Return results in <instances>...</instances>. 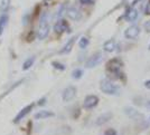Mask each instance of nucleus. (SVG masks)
Listing matches in <instances>:
<instances>
[{"label":"nucleus","mask_w":150,"mask_h":135,"mask_svg":"<svg viewBox=\"0 0 150 135\" xmlns=\"http://www.w3.org/2000/svg\"><path fill=\"white\" fill-rule=\"evenodd\" d=\"M122 66H123V63H122L121 59H119V58H113V59L108 61L106 69H108V72H110L112 75H114L117 78H121L122 79V77H121V76H123V74L121 73Z\"/></svg>","instance_id":"nucleus-1"},{"label":"nucleus","mask_w":150,"mask_h":135,"mask_svg":"<svg viewBox=\"0 0 150 135\" xmlns=\"http://www.w3.org/2000/svg\"><path fill=\"white\" fill-rule=\"evenodd\" d=\"M50 22H48V19H47V13H44L40 18V22L38 26V29L36 31V36L39 40H43L46 37L48 36L50 34Z\"/></svg>","instance_id":"nucleus-2"},{"label":"nucleus","mask_w":150,"mask_h":135,"mask_svg":"<svg viewBox=\"0 0 150 135\" xmlns=\"http://www.w3.org/2000/svg\"><path fill=\"white\" fill-rule=\"evenodd\" d=\"M100 89L106 95H118V93H119V88L109 79L101 80Z\"/></svg>","instance_id":"nucleus-3"},{"label":"nucleus","mask_w":150,"mask_h":135,"mask_svg":"<svg viewBox=\"0 0 150 135\" xmlns=\"http://www.w3.org/2000/svg\"><path fill=\"white\" fill-rule=\"evenodd\" d=\"M76 92H77V89H76L75 86H69V87H66V88L63 91V94H62L63 101H64V102H71V101L75 97Z\"/></svg>","instance_id":"nucleus-4"},{"label":"nucleus","mask_w":150,"mask_h":135,"mask_svg":"<svg viewBox=\"0 0 150 135\" xmlns=\"http://www.w3.org/2000/svg\"><path fill=\"white\" fill-rule=\"evenodd\" d=\"M102 59H103L102 54H101V53H96V54H94V55H92L88 58V61L85 63V67L86 68L95 67V66H98L101 61H102Z\"/></svg>","instance_id":"nucleus-5"},{"label":"nucleus","mask_w":150,"mask_h":135,"mask_svg":"<svg viewBox=\"0 0 150 135\" xmlns=\"http://www.w3.org/2000/svg\"><path fill=\"white\" fill-rule=\"evenodd\" d=\"M99 104V97L95 96V95H88L84 99V103H83V107L85 110H92L94 108L96 105Z\"/></svg>","instance_id":"nucleus-6"},{"label":"nucleus","mask_w":150,"mask_h":135,"mask_svg":"<svg viewBox=\"0 0 150 135\" xmlns=\"http://www.w3.org/2000/svg\"><path fill=\"white\" fill-rule=\"evenodd\" d=\"M139 34H140V28L136 25H131L125 31V36L128 39H136L139 36Z\"/></svg>","instance_id":"nucleus-7"},{"label":"nucleus","mask_w":150,"mask_h":135,"mask_svg":"<svg viewBox=\"0 0 150 135\" xmlns=\"http://www.w3.org/2000/svg\"><path fill=\"white\" fill-rule=\"evenodd\" d=\"M66 15H67V17H69V19L75 20V21H77V20H80V19L82 18L81 11H80L77 8H75V7L69 8V9L66 10Z\"/></svg>","instance_id":"nucleus-8"},{"label":"nucleus","mask_w":150,"mask_h":135,"mask_svg":"<svg viewBox=\"0 0 150 135\" xmlns=\"http://www.w3.org/2000/svg\"><path fill=\"white\" fill-rule=\"evenodd\" d=\"M33 107H34V105L30 104V105H27V106H25L23 110L19 112L18 114H17V116L15 117V120H13V123H19L24 117L27 115V114H29L30 113V110H33Z\"/></svg>","instance_id":"nucleus-9"},{"label":"nucleus","mask_w":150,"mask_h":135,"mask_svg":"<svg viewBox=\"0 0 150 135\" xmlns=\"http://www.w3.org/2000/svg\"><path fill=\"white\" fill-rule=\"evenodd\" d=\"M112 117H113V114L111 113V112H105V113H103L102 115H100V116L96 118L95 124H96L98 126H101V125L105 124L106 122H109Z\"/></svg>","instance_id":"nucleus-10"},{"label":"nucleus","mask_w":150,"mask_h":135,"mask_svg":"<svg viewBox=\"0 0 150 135\" xmlns=\"http://www.w3.org/2000/svg\"><path fill=\"white\" fill-rule=\"evenodd\" d=\"M54 30L56 31V32H58V34H62L64 31L69 30V25H67V22L65 20H59L54 26Z\"/></svg>","instance_id":"nucleus-11"},{"label":"nucleus","mask_w":150,"mask_h":135,"mask_svg":"<svg viewBox=\"0 0 150 135\" xmlns=\"http://www.w3.org/2000/svg\"><path fill=\"white\" fill-rule=\"evenodd\" d=\"M55 115L53 112L50 110H39L38 113L35 114V118L37 120H45V118H48V117H53Z\"/></svg>","instance_id":"nucleus-12"},{"label":"nucleus","mask_w":150,"mask_h":135,"mask_svg":"<svg viewBox=\"0 0 150 135\" xmlns=\"http://www.w3.org/2000/svg\"><path fill=\"white\" fill-rule=\"evenodd\" d=\"M75 40H76V38H75V37L71 38L69 41L65 44V46L62 48V50H61V54H69V51L73 49V46H74Z\"/></svg>","instance_id":"nucleus-13"},{"label":"nucleus","mask_w":150,"mask_h":135,"mask_svg":"<svg viewBox=\"0 0 150 135\" xmlns=\"http://www.w3.org/2000/svg\"><path fill=\"white\" fill-rule=\"evenodd\" d=\"M125 113L127 116H129L130 118H133V120H136L137 117L140 116V114H139V112L137 110H134L133 107H130V106H128V107H125Z\"/></svg>","instance_id":"nucleus-14"},{"label":"nucleus","mask_w":150,"mask_h":135,"mask_svg":"<svg viewBox=\"0 0 150 135\" xmlns=\"http://www.w3.org/2000/svg\"><path fill=\"white\" fill-rule=\"evenodd\" d=\"M138 18V10H136L134 8H130L127 13H125V19L128 20V21H134L136 19Z\"/></svg>","instance_id":"nucleus-15"},{"label":"nucleus","mask_w":150,"mask_h":135,"mask_svg":"<svg viewBox=\"0 0 150 135\" xmlns=\"http://www.w3.org/2000/svg\"><path fill=\"white\" fill-rule=\"evenodd\" d=\"M115 46L117 45H115L114 40H108L103 45V49L105 51H108V53H112V51H114V49H115Z\"/></svg>","instance_id":"nucleus-16"},{"label":"nucleus","mask_w":150,"mask_h":135,"mask_svg":"<svg viewBox=\"0 0 150 135\" xmlns=\"http://www.w3.org/2000/svg\"><path fill=\"white\" fill-rule=\"evenodd\" d=\"M7 21H8V16H7V15H2V16L0 17V35L4 32V29H5V27H6Z\"/></svg>","instance_id":"nucleus-17"},{"label":"nucleus","mask_w":150,"mask_h":135,"mask_svg":"<svg viewBox=\"0 0 150 135\" xmlns=\"http://www.w3.org/2000/svg\"><path fill=\"white\" fill-rule=\"evenodd\" d=\"M34 63H35V57H30V58L26 59L25 63H24V65H23V69H24V70H28V69L34 65Z\"/></svg>","instance_id":"nucleus-18"},{"label":"nucleus","mask_w":150,"mask_h":135,"mask_svg":"<svg viewBox=\"0 0 150 135\" xmlns=\"http://www.w3.org/2000/svg\"><path fill=\"white\" fill-rule=\"evenodd\" d=\"M88 43H90V40H88V37H82L81 39L79 40V46H80V48L84 49L88 47Z\"/></svg>","instance_id":"nucleus-19"},{"label":"nucleus","mask_w":150,"mask_h":135,"mask_svg":"<svg viewBox=\"0 0 150 135\" xmlns=\"http://www.w3.org/2000/svg\"><path fill=\"white\" fill-rule=\"evenodd\" d=\"M10 6V0H1L0 1V10L1 11H6Z\"/></svg>","instance_id":"nucleus-20"},{"label":"nucleus","mask_w":150,"mask_h":135,"mask_svg":"<svg viewBox=\"0 0 150 135\" xmlns=\"http://www.w3.org/2000/svg\"><path fill=\"white\" fill-rule=\"evenodd\" d=\"M82 76H83V70L82 69H75V70H73V73H72V77L74 79H80Z\"/></svg>","instance_id":"nucleus-21"},{"label":"nucleus","mask_w":150,"mask_h":135,"mask_svg":"<svg viewBox=\"0 0 150 135\" xmlns=\"http://www.w3.org/2000/svg\"><path fill=\"white\" fill-rule=\"evenodd\" d=\"M53 66H55L56 69H61V70H64V69H65V66H64L63 64H61V63H56V61L53 63Z\"/></svg>","instance_id":"nucleus-22"},{"label":"nucleus","mask_w":150,"mask_h":135,"mask_svg":"<svg viewBox=\"0 0 150 135\" xmlns=\"http://www.w3.org/2000/svg\"><path fill=\"white\" fill-rule=\"evenodd\" d=\"M104 135H117V131L113 129H109L104 132Z\"/></svg>","instance_id":"nucleus-23"},{"label":"nucleus","mask_w":150,"mask_h":135,"mask_svg":"<svg viewBox=\"0 0 150 135\" xmlns=\"http://www.w3.org/2000/svg\"><path fill=\"white\" fill-rule=\"evenodd\" d=\"M144 29H146V31L147 32H150V20H148V21H146L144 25Z\"/></svg>","instance_id":"nucleus-24"},{"label":"nucleus","mask_w":150,"mask_h":135,"mask_svg":"<svg viewBox=\"0 0 150 135\" xmlns=\"http://www.w3.org/2000/svg\"><path fill=\"white\" fill-rule=\"evenodd\" d=\"M93 0H80V2L83 4V5H91Z\"/></svg>","instance_id":"nucleus-25"},{"label":"nucleus","mask_w":150,"mask_h":135,"mask_svg":"<svg viewBox=\"0 0 150 135\" xmlns=\"http://www.w3.org/2000/svg\"><path fill=\"white\" fill-rule=\"evenodd\" d=\"M146 15H149L150 16V0L147 4V7H146Z\"/></svg>","instance_id":"nucleus-26"},{"label":"nucleus","mask_w":150,"mask_h":135,"mask_svg":"<svg viewBox=\"0 0 150 135\" xmlns=\"http://www.w3.org/2000/svg\"><path fill=\"white\" fill-rule=\"evenodd\" d=\"M144 87H146L147 89H150V79L144 82Z\"/></svg>","instance_id":"nucleus-27"},{"label":"nucleus","mask_w":150,"mask_h":135,"mask_svg":"<svg viewBox=\"0 0 150 135\" xmlns=\"http://www.w3.org/2000/svg\"><path fill=\"white\" fill-rule=\"evenodd\" d=\"M45 101H46V98H43V99H40V101H39V102H38V105H44L45 103Z\"/></svg>","instance_id":"nucleus-28"},{"label":"nucleus","mask_w":150,"mask_h":135,"mask_svg":"<svg viewBox=\"0 0 150 135\" xmlns=\"http://www.w3.org/2000/svg\"><path fill=\"white\" fill-rule=\"evenodd\" d=\"M146 106H147V108H148V110H150V101H148V102H147V104H146Z\"/></svg>","instance_id":"nucleus-29"},{"label":"nucleus","mask_w":150,"mask_h":135,"mask_svg":"<svg viewBox=\"0 0 150 135\" xmlns=\"http://www.w3.org/2000/svg\"><path fill=\"white\" fill-rule=\"evenodd\" d=\"M149 50H150V45H149Z\"/></svg>","instance_id":"nucleus-30"}]
</instances>
